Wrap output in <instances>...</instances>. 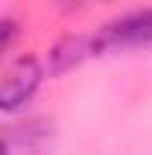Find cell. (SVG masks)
Returning <instances> with one entry per match:
<instances>
[{"mask_svg":"<svg viewBox=\"0 0 152 155\" xmlns=\"http://www.w3.org/2000/svg\"><path fill=\"white\" fill-rule=\"evenodd\" d=\"M98 51H122V48H146L152 45V9H137L122 18L107 21L93 36Z\"/></svg>","mask_w":152,"mask_h":155,"instance_id":"6da1fadb","label":"cell"},{"mask_svg":"<svg viewBox=\"0 0 152 155\" xmlns=\"http://www.w3.org/2000/svg\"><path fill=\"white\" fill-rule=\"evenodd\" d=\"M39 81H42V69L33 57H18L6 63L3 69V81H0V101L3 110H15L27 98L36 93Z\"/></svg>","mask_w":152,"mask_h":155,"instance_id":"7a4b0ae2","label":"cell"}]
</instances>
